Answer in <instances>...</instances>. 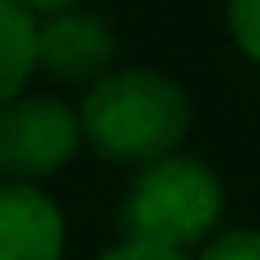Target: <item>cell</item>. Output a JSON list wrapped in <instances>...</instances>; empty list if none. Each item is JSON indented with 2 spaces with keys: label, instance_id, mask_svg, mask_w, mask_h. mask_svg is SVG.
<instances>
[{
  "label": "cell",
  "instance_id": "obj_4",
  "mask_svg": "<svg viewBox=\"0 0 260 260\" xmlns=\"http://www.w3.org/2000/svg\"><path fill=\"white\" fill-rule=\"evenodd\" d=\"M39 44V65L48 74L65 78V83H91V78H104L113 61V35L100 18L91 13H48V22L35 35Z\"/></svg>",
  "mask_w": 260,
  "mask_h": 260
},
{
  "label": "cell",
  "instance_id": "obj_6",
  "mask_svg": "<svg viewBox=\"0 0 260 260\" xmlns=\"http://www.w3.org/2000/svg\"><path fill=\"white\" fill-rule=\"evenodd\" d=\"M39 22L30 9H22L18 0H0V109L18 100L26 78L39 65Z\"/></svg>",
  "mask_w": 260,
  "mask_h": 260
},
{
  "label": "cell",
  "instance_id": "obj_7",
  "mask_svg": "<svg viewBox=\"0 0 260 260\" xmlns=\"http://www.w3.org/2000/svg\"><path fill=\"white\" fill-rule=\"evenodd\" d=\"M230 30H234V44L260 61V0H230Z\"/></svg>",
  "mask_w": 260,
  "mask_h": 260
},
{
  "label": "cell",
  "instance_id": "obj_10",
  "mask_svg": "<svg viewBox=\"0 0 260 260\" xmlns=\"http://www.w3.org/2000/svg\"><path fill=\"white\" fill-rule=\"evenodd\" d=\"M22 9H30V13H61V9H70L74 0H18Z\"/></svg>",
  "mask_w": 260,
  "mask_h": 260
},
{
  "label": "cell",
  "instance_id": "obj_5",
  "mask_svg": "<svg viewBox=\"0 0 260 260\" xmlns=\"http://www.w3.org/2000/svg\"><path fill=\"white\" fill-rule=\"evenodd\" d=\"M65 221L48 195L26 182L0 186V260H61Z\"/></svg>",
  "mask_w": 260,
  "mask_h": 260
},
{
  "label": "cell",
  "instance_id": "obj_1",
  "mask_svg": "<svg viewBox=\"0 0 260 260\" xmlns=\"http://www.w3.org/2000/svg\"><path fill=\"white\" fill-rule=\"evenodd\" d=\"M191 126V100L174 78L156 70L104 74L83 100V130L100 156L117 165H152L182 143Z\"/></svg>",
  "mask_w": 260,
  "mask_h": 260
},
{
  "label": "cell",
  "instance_id": "obj_3",
  "mask_svg": "<svg viewBox=\"0 0 260 260\" xmlns=\"http://www.w3.org/2000/svg\"><path fill=\"white\" fill-rule=\"evenodd\" d=\"M78 117L56 100L22 95L0 109V174L30 182L48 178L78 152Z\"/></svg>",
  "mask_w": 260,
  "mask_h": 260
},
{
  "label": "cell",
  "instance_id": "obj_2",
  "mask_svg": "<svg viewBox=\"0 0 260 260\" xmlns=\"http://www.w3.org/2000/svg\"><path fill=\"white\" fill-rule=\"evenodd\" d=\"M221 217V182L195 156H160L135 178L126 230L139 243L186 251L204 243Z\"/></svg>",
  "mask_w": 260,
  "mask_h": 260
},
{
  "label": "cell",
  "instance_id": "obj_8",
  "mask_svg": "<svg viewBox=\"0 0 260 260\" xmlns=\"http://www.w3.org/2000/svg\"><path fill=\"white\" fill-rule=\"evenodd\" d=\"M200 260H260V230H230L213 239Z\"/></svg>",
  "mask_w": 260,
  "mask_h": 260
},
{
  "label": "cell",
  "instance_id": "obj_9",
  "mask_svg": "<svg viewBox=\"0 0 260 260\" xmlns=\"http://www.w3.org/2000/svg\"><path fill=\"white\" fill-rule=\"evenodd\" d=\"M100 260H186V251H174V247H156V243H139V239H126L121 247L104 251Z\"/></svg>",
  "mask_w": 260,
  "mask_h": 260
}]
</instances>
